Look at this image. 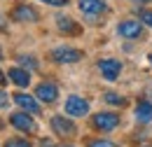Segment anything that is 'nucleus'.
I'll return each mask as SVG.
<instances>
[{"instance_id": "aec40b11", "label": "nucleus", "mask_w": 152, "mask_h": 147, "mask_svg": "<svg viewBox=\"0 0 152 147\" xmlns=\"http://www.w3.org/2000/svg\"><path fill=\"white\" fill-rule=\"evenodd\" d=\"M42 2H47V5H54V7H63V5H68V0H42Z\"/></svg>"}, {"instance_id": "412c9836", "label": "nucleus", "mask_w": 152, "mask_h": 147, "mask_svg": "<svg viewBox=\"0 0 152 147\" xmlns=\"http://www.w3.org/2000/svg\"><path fill=\"white\" fill-rule=\"evenodd\" d=\"M5 103H7V96H5V93L0 91V108H2V105H5Z\"/></svg>"}, {"instance_id": "dca6fc26", "label": "nucleus", "mask_w": 152, "mask_h": 147, "mask_svg": "<svg viewBox=\"0 0 152 147\" xmlns=\"http://www.w3.org/2000/svg\"><path fill=\"white\" fill-rule=\"evenodd\" d=\"M5 147H31V143H26V140H21V138H12V140H7Z\"/></svg>"}, {"instance_id": "0eeeda50", "label": "nucleus", "mask_w": 152, "mask_h": 147, "mask_svg": "<svg viewBox=\"0 0 152 147\" xmlns=\"http://www.w3.org/2000/svg\"><path fill=\"white\" fill-rule=\"evenodd\" d=\"M35 98L42 100V103H54V100L58 98L56 84H52V82H42L38 89H35Z\"/></svg>"}, {"instance_id": "9d476101", "label": "nucleus", "mask_w": 152, "mask_h": 147, "mask_svg": "<svg viewBox=\"0 0 152 147\" xmlns=\"http://www.w3.org/2000/svg\"><path fill=\"white\" fill-rule=\"evenodd\" d=\"M12 98H14V103L19 105L21 110L31 112V114H38L40 112V105H38V100H35L33 96H28V93H14Z\"/></svg>"}, {"instance_id": "39448f33", "label": "nucleus", "mask_w": 152, "mask_h": 147, "mask_svg": "<svg viewBox=\"0 0 152 147\" xmlns=\"http://www.w3.org/2000/svg\"><path fill=\"white\" fill-rule=\"evenodd\" d=\"M94 126L98 131H113L117 129V124H119V117L115 114V112H98V114H94Z\"/></svg>"}, {"instance_id": "a211bd4d", "label": "nucleus", "mask_w": 152, "mask_h": 147, "mask_svg": "<svg viewBox=\"0 0 152 147\" xmlns=\"http://www.w3.org/2000/svg\"><path fill=\"white\" fill-rule=\"evenodd\" d=\"M21 65H28V68H38V63H35V58L33 56H19Z\"/></svg>"}, {"instance_id": "f03ea898", "label": "nucleus", "mask_w": 152, "mask_h": 147, "mask_svg": "<svg viewBox=\"0 0 152 147\" xmlns=\"http://www.w3.org/2000/svg\"><path fill=\"white\" fill-rule=\"evenodd\" d=\"M52 61H56V63H77V61H82V52L73 49V47H56L52 52Z\"/></svg>"}, {"instance_id": "6e6552de", "label": "nucleus", "mask_w": 152, "mask_h": 147, "mask_svg": "<svg viewBox=\"0 0 152 147\" xmlns=\"http://www.w3.org/2000/svg\"><path fill=\"white\" fill-rule=\"evenodd\" d=\"M117 33L122 37H129V40H136V37H140L143 33V23H138V21H122L119 26H117Z\"/></svg>"}, {"instance_id": "2eb2a0df", "label": "nucleus", "mask_w": 152, "mask_h": 147, "mask_svg": "<svg viewBox=\"0 0 152 147\" xmlns=\"http://www.w3.org/2000/svg\"><path fill=\"white\" fill-rule=\"evenodd\" d=\"M103 100H105V103H110V105H124V103H126L119 93H113V91L105 93V96H103Z\"/></svg>"}, {"instance_id": "7ed1b4c3", "label": "nucleus", "mask_w": 152, "mask_h": 147, "mask_svg": "<svg viewBox=\"0 0 152 147\" xmlns=\"http://www.w3.org/2000/svg\"><path fill=\"white\" fill-rule=\"evenodd\" d=\"M89 112V100L80 98V96H68L66 100V114L68 117H84Z\"/></svg>"}, {"instance_id": "6ab92c4d", "label": "nucleus", "mask_w": 152, "mask_h": 147, "mask_svg": "<svg viewBox=\"0 0 152 147\" xmlns=\"http://www.w3.org/2000/svg\"><path fill=\"white\" fill-rule=\"evenodd\" d=\"M89 147H115L110 140H94V143H89Z\"/></svg>"}, {"instance_id": "1a4fd4ad", "label": "nucleus", "mask_w": 152, "mask_h": 147, "mask_svg": "<svg viewBox=\"0 0 152 147\" xmlns=\"http://www.w3.org/2000/svg\"><path fill=\"white\" fill-rule=\"evenodd\" d=\"M12 21H28V23H33V21H38V12L33 9V7H28V5H17L14 9H12Z\"/></svg>"}, {"instance_id": "20e7f679", "label": "nucleus", "mask_w": 152, "mask_h": 147, "mask_svg": "<svg viewBox=\"0 0 152 147\" xmlns=\"http://www.w3.org/2000/svg\"><path fill=\"white\" fill-rule=\"evenodd\" d=\"M52 129H54V133H56V135H63V138L75 135V124H73L68 117H63V114L52 117Z\"/></svg>"}, {"instance_id": "ddd939ff", "label": "nucleus", "mask_w": 152, "mask_h": 147, "mask_svg": "<svg viewBox=\"0 0 152 147\" xmlns=\"http://www.w3.org/2000/svg\"><path fill=\"white\" fill-rule=\"evenodd\" d=\"M136 119L143 122V124L152 122V103L150 100H140V103L136 105Z\"/></svg>"}, {"instance_id": "f257e3e1", "label": "nucleus", "mask_w": 152, "mask_h": 147, "mask_svg": "<svg viewBox=\"0 0 152 147\" xmlns=\"http://www.w3.org/2000/svg\"><path fill=\"white\" fill-rule=\"evenodd\" d=\"M31 112H14L12 117H10V124L14 126L17 131H23V133H35V122H33V117H28Z\"/></svg>"}, {"instance_id": "f8f14e48", "label": "nucleus", "mask_w": 152, "mask_h": 147, "mask_svg": "<svg viewBox=\"0 0 152 147\" xmlns=\"http://www.w3.org/2000/svg\"><path fill=\"white\" fill-rule=\"evenodd\" d=\"M7 77L17 84V87H28L31 84V75H28V70H23V68H10V73H7Z\"/></svg>"}, {"instance_id": "f3484780", "label": "nucleus", "mask_w": 152, "mask_h": 147, "mask_svg": "<svg viewBox=\"0 0 152 147\" xmlns=\"http://www.w3.org/2000/svg\"><path fill=\"white\" fill-rule=\"evenodd\" d=\"M140 23H145V26L152 28V12L150 9H140Z\"/></svg>"}, {"instance_id": "9b49d317", "label": "nucleus", "mask_w": 152, "mask_h": 147, "mask_svg": "<svg viewBox=\"0 0 152 147\" xmlns=\"http://www.w3.org/2000/svg\"><path fill=\"white\" fill-rule=\"evenodd\" d=\"M77 7H80L87 17H96V14L105 12V2H103V0H80Z\"/></svg>"}, {"instance_id": "423d86ee", "label": "nucleus", "mask_w": 152, "mask_h": 147, "mask_svg": "<svg viewBox=\"0 0 152 147\" xmlns=\"http://www.w3.org/2000/svg\"><path fill=\"white\" fill-rule=\"evenodd\" d=\"M98 70L103 73V77L108 82H115L119 77V73H122V63L115 61V58H103V61H98Z\"/></svg>"}, {"instance_id": "4468645a", "label": "nucleus", "mask_w": 152, "mask_h": 147, "mask_svg": "<svg viewBox=\"0 0 152 147\" xmlns=\"http://www.w3.org/2000/svg\"><path fill=\"white\" fill-rule=\"evenodd\" d=\"M56 23H58V31H61V33H70V35H77V33H80V26H75V21L68 19V17H58Z\"/></svg>"}, {"instance_id": "4be33fe9", "label": "nucleus", "mask_w": 152, "mask_h": 147, "mask_svg": "<svg viewBox=\"0 0 152 147\" xmlns=\"http://www.w3.org/2000/svg\"><path fill=\"white\" fill-rule=\"evenodd\" d=\"M5 82H7V77H5V75H2V70H0V84H5Z\"/></svg>"}, {"instance_id": "393cba45", "label": "nucleus", "mask_w": 152, "mask_h": 147, "mask_svg": "<svg viewBox=\"0 0 152 147\" xmlns=\"http://www.w3.org/2000/svg\"><path fill=\"white\" fill-rule=\"evenodd\" d=\"M138 2H148V0H138Z\"/></svg>"}, {"instance_id": "5701e85b", "label": "nucleus", "mask_w": 152, "mask_h": 147, "mask_svg": "<svg viewBox=\"0 0 152 147\" xmlns=\"http://www.w3.org/2000/svg\"><path fill=\"white\" fill-rule=\"evenodd\" d=\"M0 28H2V17H0Z\"/></svg>"}, {"instance_id": "b1692460", "label": "nucleus", "mask_w": 152, "mask_h": 147, "mask_svg": "<svg viewBox=\"0 0 152 147\" xmlns=\"http://www.w3.org/2000/svg\"><path fill=\"white\" fill-rule=\"evenodd\" d=\"M58 147H70V145H58Z\"/></svg>"}, {"instance_id": "a878e982", "label": "nucleus", "mask_w": 152, "mask_h": 147, "mask_svg": "<svg viewBox=\"0 0 152 147\" xmlns=\"http://www.w3.org/2000/svg\"><path fill=\"white\" fill-rule=\"evenodd\" d=\"M150 63H152V54H150Z\"/></svg>"}, {"instance_id": "bb28decb", "label": "nucleus", "mask_w": 152, "mask_h": 147, "mask_svg": "<svg viewBox=\"0 0 152 147\" xmlns=\"http://www.w3.org/2000/svg\"><path fill=\"white\" fill-rule=\"evenodd\" d=\"M0 58H2V52H0Z\"/></svg>"}]
</instances>
